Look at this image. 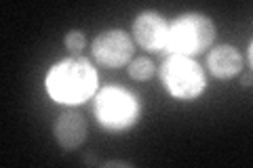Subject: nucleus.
I'll return each instance as SVG.
<instances>
[{
  "label": "nucleus",
  "mask_w": 253,
  "mask_h": 168,
  "mask_svg": "<svg viewBox=\"0 0 253 168\" xmlns=\"http://www.w3.org/2000/svg\"><path fill=\"white\" fill-rule=\"evenodd\" d=\"M161 84L173 99L196 101L207 91V74L194 57L169 53L161 63Z\"/></svg>",
  "instance_id": "obj_4"
},
{
  "label": "nucleus",
  "mask_w": 253,
  "mask_h": 168,
  "mask_svg": "<svg viewBox=\"0 0 253 168\" xmlns=\"http://www.w3.org/2000/svg\"><path fill=\"white\" fill-rule=\"evenodd\" d=\"M86 133H89V126H86L84 116L74 109H66L53 122V137L57 145L66 151L81 147L86 141Z\"/></svg>",
  "instance_id": "obj_7"
},
{
  "label": "nucleus",
  "mask_w": 253,
  "mask_h": 168,
  "mask_svg": "<svg viewBox=\"0 0 253 168\" xmlns=\"http://www.w3.org/2000/svg\"><path fill=\"white\" fill-rule=\"evenodd\" d=\"M126 71H129L131 80H135V82H148V80H152L156 76V63L150 59V57H133L131 63L126 66Z\"/></svg>",
  "instance_id": "obj_9"
},
{
  "label": "nucleus",
  "mask_w": 253,
  "mask_h": 168,
  "mask_svg": "<svg viewBox=\"0 0 253 168\" xmlns=\"http://www.w3.org/2000/svg\"><path fill=\"white\" fill-rule=\"evenodd\" d=\"M106 166L110 168V166H125V168H131L133 164L131 162H114V160H110V162H106Z\"/></svg>",
  "instance_id": "obj_11"
},
{
  "label": "nucleus",
  "mask_w": 253,
  "mask_h": 168,
  "mask_svg": "<svg viewBox=\"0 0 253 168\" xmlns=\"http://www.w3.org/2000/svg\"><path fill=\"white\" fill-rule=\"evenodd\" d=\"M93 61L108 69H121L129 66L135 55V40L129 32L121 28H110L97 34L91 42Z\"/></svg>",
  "instance_id": "obj_5"
},
{
  "label": "nucleus",
  "mask_w": 253,
  "mask_h": 168,
  "mask_svg": "<svg viewBox=\"0 0 253 168\" xmlns=\"http://www.w3.org/2000/svg\"><path fill=\"white\" fill-rule=\"evenodd\" d=\"M63 44H66V49L70 55H81L86 46V36L83 30H70L66 38H63Z\"/></svg>",
  "instance_id": "obj_10"
},
{
  "label": "nucleus",
  "mask_w": 253,
  "mask_h": 168,
  "mask_svg": "<svg viewBox=\"0 0 253 168\" xmlns=\"http://www.w3.org/2000/svg\"><path fill=\"white\" fill-rule=\"evenodd\" d=\"M217 36V28L209 15L199 11H186L169 21V53L186 55H203L209 51Z\"/></svg>",
  "instance_id": "obj_3"
},
{
  "label": "nucleus",
  "mask_w": 253,
  "mask_h": 168,
  "mask_svg": "<svg viewBox=\"0 0 253 168\" xmlns=\"http://www.w3.org/2000/svg\"><path fill=\"white\" fill-rule=\"evenodd\" d=\"M97 80V69L93 67L89 59L81 57V55H70L51 66V69L46 71L44 86L55 103L81 105L95 97V93L99 91Z\"/></svg>",
  "instance_id": "obj_1"
},
{
  "label": "nucleus",
  "mask_w": 253,
  "mask_h": 168,
  "mask_svg": "<svg viewBox=\"0 0 253 168\" xmlns=\"http://www.w3.org/2000/svg\"><path fill=\"white\" fill-rule=\"evenodd\" d=\"M93 114L97 122L110 133H123L135 126L141 118V101L135 93L110 84L95 93Z\"/></svg>",
  "instance_id": "obj_2"
},
{
  "label": "nucleus",
  "mask_w": 253,
  "mask_h": 168,
  "mask_svg": "<svg viewBox=\"0 0 253 168\" xmlns=\"http://www.w3.org/2000/svg\"><path fill=\"white\" fill-rule=\"evenodd\" d=\"M207 69L213 78L230 80L245 69V57L234 44H217L207 55Z\"/></svg>",
  "instance_id": "obj_8"
},
{
  "label": "nucleus",
  "mask_w": 253,
  "mask_h": 168,
  "mask_svg": "<svg viewBox=\"0 0 253 168\" xmlns=\"http://www.w3.org/2000/svg\"><path fill=\"white\" fill-rule=\"evenodd\" d=\"M131 34H133V40H135L144 51H150V53L167 51V46H169V21L158 11H152V9L141 11L137 17L133 19Z\"/></svg>",
  "instance_id": "obj_6"
}]
</instances>
